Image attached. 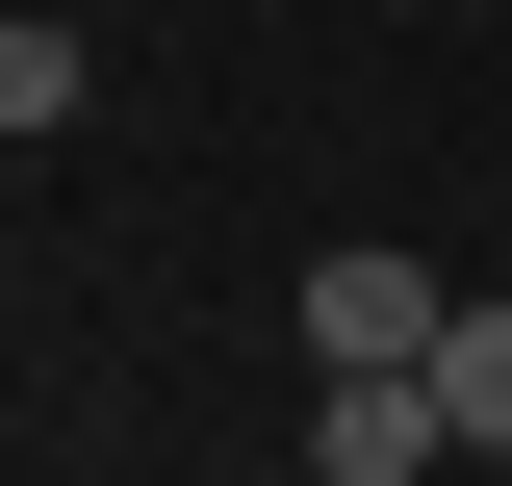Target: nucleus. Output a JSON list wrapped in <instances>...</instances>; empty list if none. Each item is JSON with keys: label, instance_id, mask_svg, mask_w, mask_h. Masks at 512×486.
<instances>
[{"label": "nucleus", "instance_id": "nucleus-1", "mask_svg": "<svg viewBox=\"0 0 512 486\" xmlns=\"http://www.w3.org/2000/svg\"><path fill=\"white\" fill-rule=\"evenodd\" d=\"M308 359H461V282L384 256V231H333V256H308Z\"/></svg>", "mask_w": 512, "mask_h": 486}, {"label": "nucleus", "instance_id": "nucleus-4", "mask_svg": "<svg viewBox=\"0 0 512 486\" xmlns=\"http://www.w3.org/2000/svg\"><path fill=\"white\" fill-rule=\"evenodd\" d=\"M436 384H461V461H512V282L461 307V359H436Z\"/></svg>", "mask_w": 512, "mask_h": 486}, {"label": "nucleus", "instance_id": "nucleus-2", "mask_svg": "<svg viewBox=\"0 0 512 486\" xmlns=\"http://www.w3.org/2000/svg\"><path fill=\"white\" fill-rule=\"evenodd\" d=\"M436 435H461L436 359H333V384H308V461H333V486H436Z\"/></svg>", "mask_w": 512, "mask_h": 486}, {"label": "nucleus", "instance_id": "nucleus-3", "mask_svg": "<svg viewBox=\"0 0 512 486\" xmlns=\"http://www.w3.org/2000/svg\"><path fill=\"white\" fill-rule=\"evenodd\" d=\"M77 103H103V52H77V26H0V128H26V154H52Z\"/></svg>", "mask_w": 512, "mask_h": 486}]
</instances>
